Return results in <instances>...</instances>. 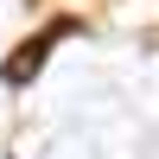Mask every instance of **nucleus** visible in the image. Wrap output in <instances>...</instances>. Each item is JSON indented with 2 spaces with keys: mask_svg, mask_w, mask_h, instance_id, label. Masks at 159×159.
Segmentation results:
<instances>
[{
  "mask_svg": "<svg viewBox=\"0 0 159 159\" xmlns=\"http://www.w3.org/2000/svg\"><path fill=\"white\" fill-rule=\"evenodd\" d=\"M64 32H70V25H51V32L38 38V45L13 51V57H7V83H25V70H38V64H45V51H51V38H64Z\"/></svg>",
  "mask_w": 159,
  "mask_h": 159,
  "instance_id": "nucleus-1",
  "label": "nucleus"
}]
</instances>
